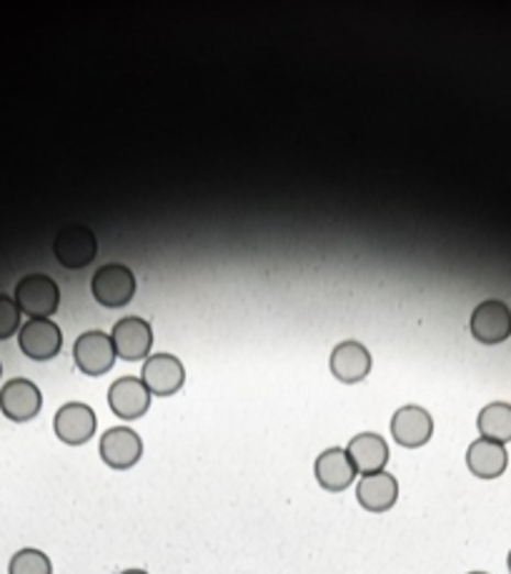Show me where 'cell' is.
I'll return each mask as SVG.
<instances>
[{"instance_id":"cell-1","label":"cell","mask_w":511,"mask_h":574,"mask_svg":"<svg viewBox=\"0 0 511 574\" xmlns=\"http://www.w3.org/2000/svg\"><path fill=\"white\" fill-rule=\"evenodd\" d=\"M13 299L31 319H51L60 307V289L46 274H29L18 282Z\"/></svg>"},{"instance_id":"cell-2","label":"cell","mask_w":511,"mask_h":574,"mask_svg":"<svg viewBox=\"0 0 511 574\" xmlns=\"http://www.w3.org/2000/svg\"><path fill=\"white\" fill-rule=\"evenodd\" d=\"M136 286H138L136 274H133L125 264H115V262L96 268L91 279V291L96 296V301L109 309L125 307V303L136 296Z\"/></svg>"},{"instance_id":"cell-3","label":"cell","mask_w":511,"mask_h":574,"mask_svg":"<svg viewBox=\"0 0 511 574\" xmlns=\"http://www.w3.org/2000/svg\"><path fill=\"white\" fill-rule=\"evenodd\" d=\"M53 254L63 268H84L98 256L96 233L84 223H70L58 231L56 241H53Z\"/></svg>"},{"instance_id":"cell-4","label":"cell","mask_w":511,"mask_h":574,"mask_svg":"<svg viewBox=\"0 0 511 574\" xmlns=\"http://www.w3.org/2000/svg\"><path fill=\"white\" fill-rule=\"evenodd\" d=\"M98 429L96 411L84 401H68L53 417V432L68 446H80L91 442Z\"/></svg>"},{"instance_id":"cell-5","label":"cell","mask_w":511,"mask_h":574,"mask_svg":"<svg viewBox=\"0 0 511 574\" xmlns=\"http://www.w3.org/2000/svg\"><path fill=\"white\" fill-rule=\"evenodd\" d=\"M141 382L146 384L151 397H174L176 391H181L186 382V369L181 358L166 352L151 354L146 362H143Z\"/></svg>"},{"instance_id":"cell-6","label":"cell","mask_w":511,"mask_h":574,"mask_svg":"<svg viewBox=\"0 0 511 574\" xmlns=\"http://www.w3.org/2000/svg\"><path fill=\"white\" fill-rule=\"evenodd\" d=\"M115 346L105 331H84L74 344V362L88 376H103L113 369Z\"/></svg>"},{"instance_id":"cell-7","label":"cell","mask_w":511,"mask_h":574,"mask_svg":"<svg viewBox=\"0 0 511 574\" xmlns=\"http://www.w3.org/2000/svg\"><path fill=\"white\" fill-rule=\"evenodd\" d=\"M98 452L105 466L115 472H125L136 466L143 456V439L131 427H111L98 442Z\"/></svg>"},{"instance_id":"cell-8","label":"cell","mask_w":511,"mask_h":574,"mask_svg":"<svg viewBox=\"0 0 511 574\" xmlns=\"http://www.w3.org/2000/svg\"><path fill=\"white\" fill-rule=\"evenodd\" d=\"M18 346L33 362H51L63 346V334L56 321L31 319L18 331Z\"/></svg>"},{"instance_id":"cell-9","label":"cell","mask_w":511,"mask_h":574,"mask_svg":"<svg viewBox=\"0 0 511 574\" xmlns=\"http://www.w3.org/2000/svg\"><path fill=\"white\" fill-rule=\"evenodd\" d=\"M111 339L119 358L141 362V358H148L151 346H154V329L141 317H123L113 324Z\"/></svg>"},{"instance_id":"cell-10","label":"cell","mask_w":511,"mask_h":574,"mask_svg":"<svg viewBox=\"0 0 511 574\" xmlns=\"http://www.w3.org/2000/svg\"><path fill=\"white\" fill-rule=\"evenodd\" d=\"M432 434H434V419L424 407L407 404V407L393 411L391 437L399 446H407V450H419V446L429 444Z\"/></svg>"},{"instance_id":"cell-11","label":"cell","mask_w":511,"mask_h":574,"mask_svg":"<svg viewBox=\"0 0 511 574\" xmlns=\"http://www.w3.org/2000/svg\"><path fill=\"white\" fill-rule=\"evenodd\" d=\"M469 329L481 344H501L511 336V309L504 301L487 299L471 311Z\"/></svg>"},{"instance_id":"cell-12","label":"cell","mask_w":511,"mask_h":574,"mask_svg":"<svg viewBox=\"0 0 511 574\" xmlns=\"http://www.w3.org/2000/svg\"><path fill=\"white\" fill-rule=\"evenodd\" d=\"M109 407L119 419L136 421L151 409V391L141 376H121L109 389Z\"/></svg>"},{"instance_id":"cell-13","label":"cell","mask_w":511,"mask_h":574,"mask_svg":"<svg viewBox=\"0 0 511 574\" xmlns=\"http://www.w3.org/2000/svg\"><path fill=\"white\" fill-rule=\"evenodd\" d=\"M41 407L43 394L31 379H11L0 389V411H3L5 419L18 421V424L38 417Z\"/></svg>"},{"instance_id":"cell-14","label":"cell","mask_w":511,"mask_h":574,"mask_svg":"<svg viewBox=\"0 0 511 574\" xmlns=\"http://www.w3.org/2000/svg\"><path fill=\"white\" fill-rule=\"evenodd\" d=\"M356 501L371 515L389 512L399 501V479L387 470L376 474H364V477L356 482Z\"/></svg>"},{"instance_id":"cell-15","label":"cell","mask_w":511,"mask_h":574,"mask_svg":"<svg viewBox=\"0 0 511 574\" xmlns=\"http://www.w3.org/2000/svg\"><path fill=\"white\" fill-rule=\"evenodd\" d=\"M313 477H316L319 487L326 492H344L356 482V470L352 460H348L346 450L341 446H329L321 452L313 462Z\"/></svg>"},{"instance_id":"cell-16","label":"cell","mask_w":511,"mask_h":574,"mask_svg":"<svg viewBox=\"0 0 511 574\" xmlns=\"http://www.w3.org/2000/svg\"><path fill=\"white\" fill-rule=\"evenodd\" d=\"M331 374L344 384L364 382L371 372V352L356 339H346V342L336 344L329 358Z\"/></svg>"},{"instance_id":"cell-17","label":"cell","mask_w":511,"mask_h":574,"mask_svg":"<svg viewBox=\"0 0 511 574\" xmlns=\"http://www.w3.org/2000/svg\"><path fill=\"white\" fill-rule=\"evenodd\" d=\"M346 454L348 460H352L356 474H376V472H384L389 464V444L387 439L381 434H374V432H362L356 434L352 442L346 446Z\"/></svg>"},{"instance_id":"cell-18","label":"cell","mask_w":511,"mask_h":574,"mask_svg":"<svg viewBox=\"0 0 511 574\" xmlns=\"http://www.w3.org/2000/svg\"><path fill=\"white\" fill-rule=\"evenodd\" d=\"M466 466L474 477L479 479H497L507 472L509 466V454L507 446L499 442H489V439H477L466 450Z\"/></svg>"},{"instance_id":"cell-19","label":"cell","mask_w":511,"mask_h":574,"mask_svg":"<svg viewBox=\"0 0 511 574\" xmlns=\"http://www.w3.org/2000/svg\"><path fill=\"white\" fill-rule=\"evenodd\" d=\"M481 439L489 442L507 444L511 442V404L507 401H491L479 411L477 419Z\"/></svg>"},{"instance_id":"cell-20","label":"cell","mask_w":511,"mask_h":574,"mask_svg":"<svg viewBox=\"0 0 511 574\" xmlns=\"http://www.w3.org/2000/svg\"><path fill=\"white\" fill-rule=\"evenodd\" d=\"M8 574H53V564L46 552L25 547V550H18L11 558Z\"/></svg>"},{"instance_id":"cell-21","label":"cell","mask_w":511,"mask_h":574,"mask_svg":"<svg viewBox=\"0 0 511 574\" xmlns=\"http://www.w3.org/2000/svg\"><path fill=\"white\" fill-rule=\"evenodd\" d=\"M15 331H21V309L11 296L0 294V342L11 339Z\"/></svg>"},{"instance_id":"cell-22","label":"cell","mask_w":511,"mask_h":574,"mask_svg":"<svg viewBox=\"0 0 511 574\" xmlns=\"http://www.w3.org/2000/svg\"><path fill=\"white\" fill-rule=\"evenodd\" d=\"M121 574H148L146 570H123Z\"/></svg>"},{"instance_id":"cell-23","label":"cell","mask_w":511,"mask_h":574,"mask_svg":"<svg viewBox=\"0 0 511 574\" xmlns=\"http://www.w3.org/2000/svg\"><path fill=\"white\" fill-rule=\"evenodd\" d=\"M509 572H511V552H509Z\"/></svg>"},{"instance_id":"cell-24","label":"cell","mask_w":511,"mask_h":574,"mask_svg":"<svg viewBox=\"0 0 511 574\" xmlns=\"http://www.w3.org/2000/svg\"><path fill=\"white\" fill-rule=\"evenodd\" d=\"M469 574H487V572H469Z\"/></svg>"},{"instance_id":"cell-25","label":"cell","mask_w":511,"mask_h":574,"mask_svg":"<svg viewBox=\"0 0 511 574\" xmlns=\"http://www.w3.org/2000/svg\"><path fill=\"white\" fill-rule=\"evenodd\" d=\"M0 372H3V366H0Z\"/></svg>"}]
</instances>
